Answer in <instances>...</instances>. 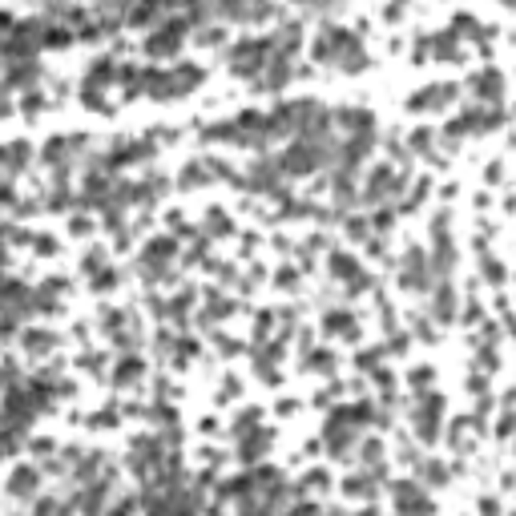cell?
<instances>
[{"instance_id":"1","label":"cell","mask_w":516,"mask_h":516,"mask_svg":"<svg viewBox=\"0 0 516 516\" xmlns=\"http://www.w3.org/2000/svg\"><path fill=\"white\" fill-rule=\"evenodd\" d=\"M323 440H327L331 456H347V448L355 444V428H347L343 419L331 416V419H327V428H323Z\"/></svg>"},{"instance_id":"2","label":"cell","mask_w":516,"mask_h":516,"mask_svg":"<svg viewBox=\"0 0 516 516\" xmlns=\"http://www.w3.org/2000/svg\"><path fill=\"white\" fill-rule=\"evenodd\" d=\"M37 484H40V472L37 468H16L13 476H9V492H13V496H33V492H37Z\"/></svg>"},{"instance_id":"3","label":"cell","mask_w":516,"mask_h":516,"mask_svg":"<svg viewBox=\"0 0 516 516\" xmlns=\"http://www.w3.org/2000/svg\"><path fill=\"white\" fill-rule=\"evenodd\" d=\"M391 496H395V504H400V512H403V516H407L419 500H424L419 484H412V480H395V484H391Z\"/></svg>"},{"instance_id":"4","label":"cell","mask_w":516,"mask_h":516,"mask_svg":"<svg viewBox=\"0 0 516 516\" xmlns=\"http://www.w3.org/2000/svg\"><path fill=\"white\" fill-rule=\"evenodd\" d=\"M254 186L258 190H270V194H278V177H282V170H278L275 158H266V162H254Z\"/></svg>"},{"instance_id":"5","label":"cell","mask_w":516,"mask_h":516,"mask_svg":"<svg viewBox=\"0 0 516 516\" xmlns=\"http://www.w3.org/2000/svg\"><path fill=\"white\" fill-rule=\"evenodd\" d=\"M177 45H182V25H170L165 33H153L150 37L153 57H170V53H177Z\"/></svg>"},{"instance_id":"6","label":"cell","mask_w":516,"mask_h":516,"mask_svg":"<svg viewBox=\"0 0 516 516\" xmlns=\"http://www.w3.org/2000/svg\"><path fill=\"white\" fill-rule=\"evenodd\" d=\"M177 254V242L174 238H153L150 246H146V254H141V263H150V266H165L170 258Z\"/></svg>"},{"instance_id":"7","label":"cell","mask_w":516,"mask_h":516,"mask_svg":"<svg viewBox=\"0 0 516 516\" xmlns=\"http://www.w3.org/2000/svg\"><path fill=\"white\" fill-rule=\"evenodd\" d=\"M287 81H290V61H287V57L266 61V69H263V89H282Z\"/></svg>"},{"instance_id":"8","label":"cell","mask_w":516,"mask_h":516,"mask_svg":"<svg viewBox=\"0 0 516 516\" xmlns=\"http://www.w3.org/2000/svg\"><path fill=\"white\" fill-rule=\"evenodd\" d=\"M33 81H37V65L33 61L9 65V73H4V85H33Z\"/></svg>"},{"instance_id":"9","label":"cell","mask_w":516,"mask_h":516,"mask_svg":"<svg viewBox=\"0 0 516 516\" xmlns=\"http://www.w3.org/2000/svg\"><path fill=\"white\" fill-rule=\"evenodd\" d=\"M25 347L33 355H45V351L57 347V335H53V331H25Z\"/></svg>"},{"instance_id":"10","label":"cell","mask_w":516,"mask_h":516,"mask_svg":"<svg viewBox=\"0 0 516 516\" xmlns=\"http://www.w3.org/2000/svg\"><path fill=\"white\" fill-rule=\"evenodd\" d=\"M266 444H270V432H263V436H246V440H242V460H246V464H254V460H263V452H266Z\"/></svg>"},{"instance_id":"11","label":"cell","mask_w":516,"mask_h":516,"mask_svg":"<svg viewBox=\"0 0 516 516\" xmlns=\"http://www.w3.org/2000/svg\"><path fill=\"white\" fill-rule=\"evenodd\" d=\"M432 311H436V319H452V311H456L452 287H436V302H432Z\"/></svg>"},{"instance_id":"12","label":"cell","mask_w":516,"mask_h":516,"mask_svg":"<svg viewBox=\"0 0 516 516\" xmlns=\"http://www.w3.org/2000/svg\"><path fill=\"white\" fill-rule=\"evenodd\" d=\"M343 492H347V496H375V480L371 476H347L343 480Z\"/></svg>"},{"instance_id":"13","label":"cell","mask_w":516,"mask_h":516,"mask_svg":"<svg viewBox=\"0 0 516 516\" xmlns=\"http://www.w3.org/2000/svg\"><path fill=\"white\" fill-rule=\"evenodd\" d=\"M331 275L347 282L351 275H359V266H355V258H351V254H339V251H335V254H331Z\"/></svg>"},{"instance_id":"14","label":"cell","mask_w":516,"mask_h":516,"mask_svg":"<svg viewBox=\"0 0 516 516\" xmlns=\"http://www.w3.org/2000/svg\"><path fill=\"white\" fill-rule=\"evenodd\" d=\"M0 153H4V165H9V170H21V165L28 162V153H33V150H28L25 141H13L9 150H0Z\"/></svg>"},{"instance_id":"15","label":"cell","mask_w":516,"mask_h":516,"mask_svg":"<svg viewBox=\"0 0 516 516\" xmlns=\"http://www.w3.org/2000/svg\"><path fill=\"white\" fill-rule=\"evenodd\" d=\"M138 375H141V359L138 355H126V359L117 363V371H114L117 383H129V379H138Z\"/></svg>"},{"instance_id":"16","label":"cell","mask_w":516,"mask_h":516,"mask_svg":"<svg viewBox=\"0 0 516 516\" xmlns=\"http://www.w3.org/2000/svg\"><path fill=\"white\" fill-rule=\"evenodd\" d=\"M202 182H210V165L190 162L186 170H182V186H202Z\"/></svg>"},{"instance_id":"17","label":"cell","mask_w":516,"mask_h":516,"mask_svg":"<svg viewBox=\"0 0 516 516\" xmlns=\"http://www.w3.org/2000/svg\"><path fill=\"white\" fill-rule=\"evenodd\" d=\"M21 440H25V432H16V428H0V456H16Z\"/></svg>"},{"instance_id":"18","label":"cell","mask_w":516,"mask_h":516,"mask_svg":"<svg viewBox=\"0 0 516 516\" xmlns=\"http://www.w3.org/2000/svg\"><path fill=\"white\" fill-rule=\"evenodd\" d=\"M480 85V93H488V101H496L504 93V81H500V73H488V77H480L476 81Z\"/></svg>"},{"instance_id":"19","label":"cell","mask_w":516,"mask_h":516,"mask_svg":"<svg viewBox=\"0 0 516 516\" xmlns=\"http://www.w3.org/2000/svg\"><path fill=\"white\" fill-rule=\"evenodd\" d=\"M416 428H419V440H424V444H436V436H440V424H436L432 416H419Z\"/></svg>"},{"instance_id":"20","label":"cell","mask_w":516,"mask_h":516,"mask_svg":"<svg viewBox=\"0 0 516 516\" xmlns=\"http://www.w3.org/2000/svg\"><path fill=\"white\" fill-rule=\"evenodd\" d=\"M109 77H114V61H97L89 69V85H105Z\"/></svg>"},{"instance_id":"21","label":"cell","mask_w":516,"mask_h":516,"mask_svg":"<svg viewBox=\"0 0 516 516\" xmlns=\"http://www.w3.org/2000/svg\"><path fill=\"white\" fill-rule=\"evenodd\" d=\"M379 456H383V444H379V440H363V448H359V460L375 468V464H379Z\"/></svg>"},{"instance_id":"22","label":"cell","mask_w":516,"mask_h":516,"mask_svg":"<svg viewBox=\"0 0 516 516\" xmlns=\"http://www.w3.org/2000/svg\"><path fill=\"white\" fill-rule=\"evenodd\" d=\"M323 327H327V331H343V335H347V331H351V315H343V311H335V315H327V319H323Z\"/></svg>"},{"instance_id":"23","label":"cell","mask_w":516,"mask_h":516,"mask_svg":"<svg viewBox=\"0 0 516 516\" xmlns=\"http://www.w3.org/2000/svg\"><path fill=\"white\" fill-rule=\"evenodd\" d=\"M424 476H428L432 484H444V480H448V472H444V464H436V460H428V464H424Z\"/></svg>"},{"instance_id":"24","label":"cell","mask_w":516,"mask_h":516,"mask_svg":"<svg viewBox=\"0 0 516 516\" xmlns=\"http://www.w3.org/2000/svg\"><path fill=\"white\" fill-rule=\"evenodd\" d=\"M347 234L351 238H367V218H347Z\"/></svg>"},{"instance_id":"25","label":"cell","mask_w":516,"mask_h":516,"mask_svg":"<svg viewBox=\"0 0 516 516\" xmlns=\"http://www.w3.org/2000/svg\"><path fill=\"white\" fill-rule=\"evenodd\" d=\"M391 222H395V210H379V214L371 218V226L375 230H391Z\"/></svg>"},{"instance_id":"26","label":"cell","mask_w":516,"mask_h":516,"mask_svg":"<svg viewBox=\"0 0 516 516\" xmlns=\"http://www.w3.org/2000/svg\"><path fill=\"white\" fill-rule=\"evenodd\" d=\"M33 246H37L40 254H53V251H57V242H53L49 234H37V238H33Z\"/></svg>"},{"instance_id":"27","label":"cell","mask_w":516,"mask_h":516,"mask_svg":"<svg viewBox=\"0 0 516 516\" xmlns=\"http://www.w3.org/2000/svg\"><path fill=\"white\" fill-rule=\"evenodd\" d=\"M412 146H416V150H432V133L416 129V133H412Z\"/></svg>"},{"instance_id":"28","label":"cell","mask_w":516,"mask_h":516,"mask_svg":"<svg viewBox=\"0 0 516 516\" xmlns=\"http://www.w3.org/2000/svg\"><path fill=\"white\" fill-rule=\"evenodd\" d=\"M270 319H275L270 311H263V315H258V323H254V335H258V339H263L266 331H270Z\"/></svg>"},{"instance_id":"29","label":"cell","mask_w":516,"mask_h":516,"mask_svg":"<svg viewBox=\"0 0 516 516\" xmlns=\"http://www.w3.org/2000/svg\"><path fill=\"white\" fill-rule=\"evenodd\" d=\"M33 456H53V440H45V436L33 440Z\"/></svg>"},{"instance_id":"30","label":"cell","mask_w":516,"mask_h":516,"mask_svg":"<svg viewBox=\"0 0 516 516\" xmlns=\"http://www.w3.org/2000/svg\"><path fill=\"white\" fill-rule=\"evenodd\" d=\"M89 230H93V222H89L85 214H77L73 218V234H89Z\"/></svg>"},{"instance_id":"31","label":"cell","mask_w":516,"mask_h":516,"mask_svg":"<svg viewBox=\"0 0 516 516\" xmlns=\"http://www.w3.org/2000/svg\"><path fill=\"white\" fill-rule=\"evenodd\" d=\"M311 367H323V371H331V351H315V359H311Z\"/></svg>"},{"instance_id":"32","label":"cell","mask_w":516,"mask_h":516,"mask_svg":"<svg viewBox=\"0 0 516 516\" xmlns=\"http://www.w3.org/2000/svg\"><path fill=\"white\" fill-rule=\"evenodd\" d=\"M412 383H432V367H419V371H412Z\"/></svg>"},{"instance_id":"33","label":"cell","mask_w":516,"mask_h":516,"mask_svg":"<svg viewBox=\"0 0 516 516\" xmlns=\"http://www.w3.org/2000/svg\"><path fill=\"white\" fill-rule=\"evenodd\" d=\"M375 363H379V351H363V355H359V367H367V371H371Z\"/></svg>"},{"instance_id":"34","label":"cell","mask_w":516,"mask_h":516,"mask_svg":"<svg viewBox=\"0 0 516 516\" xmlns=\"http://www.w3.org/2000/svg\"><path fill=\"white\" fill-rule=\"evenodd\" d=\"M488 278H492V282H504V266L500 263H488Z\"/></svg>"},{"instance_id":"35","label":"cell","mask_w":516,"mask_h":516,"mask_svg":"<svg viewBox=\"0 0 516 516\" xmlns=\"http://www.w3.org/2000/svg\"><path fill=\"white\" fill-rule=\"evenodd\" d=\"M114 282H117L114 270H101V275H97V287H114Z\"/></svg>"},{"instance_id":"36","label":"cell","mask_w":516,"mask_h":516,"mask_svg":"<svg viewBox=\"0 0 516 516\" xmlns=\"http://www.w3.org/2000/svg\"><path fill=\"white\" fill-rule=\"evenodd\" d=\"M407 347V335H391V351H403Z\"/></svg>"},{"instance_id":"37","label":"cell","mask_w":516,"mask_h":516,"mask_svg":"<svg viewBox=\"0 0 516 516\" xmlns=\"http://www.w3.org/2000/svg\"><path fill=\"white\" fill-rule=\"evenodd\" d=\"M202 516H222V512H218V508H206V512H202Z\"/></svg>"},{"instance_id":"38","label":"cell","mask_w":516,"mask_h":516,"mask_svg":"<svg viewBox=\"0 0 516 516\" xmlns=\"http://www.w3.org/2000/svg\"><path fill=\"white\" fill-rule=\"evenodd\" d=\"M359 516H379V512H375V508H363V512H359Z\"/></svg>"}]
</instances>
